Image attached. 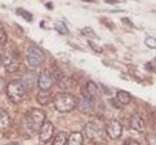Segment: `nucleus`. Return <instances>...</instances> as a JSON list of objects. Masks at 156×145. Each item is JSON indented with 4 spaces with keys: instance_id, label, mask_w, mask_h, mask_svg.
<instances>
[{
    "instance_id": "f257e3e1",
    "label": "nucleus",
    "mask_w": 156,
    "mask_h": 145,
    "mask_svg": "<svg viewBox=\"0 0 156 145\" xmlns=\"http://www.w3.org/2000/svg\"><path fill=\"white\" fill-rule=\"evenodd\" d=\"M54 108L58 112H70L76 108L77 99L69 93H58L53 99Z\"/></svg>"
},
{
    "instance_id": "f03ea898",
    "label": "nucleus",
    "mask_w": 156,
    "mask_h": 145,
    "mask_svg": "<svg viewBox=\"0 0 156 145\" xmlns=\"http://www.w3.org/2000/svg\"><path fill=\"white\" fill-rule=\"evenodd\" d=\"M26 93H27V87H26V82L25 81L14 80V81H10L8 83V86H7L8 96L16 104L21 103L22 100L25 99Z\"/></svg>"
},
{
    "instance_id": "7ed1b4c3",
    "label": "nucleus",
    "mask_w": 156,
    "mask_h": 145,
    "mask_svg": "<svg viewBox=\"0 0 156 145\" xmlns=\"http://www.w3.org/2000/svg\"><path fill=\"white\" fill-rule=\"evenodd\" d=\"M26 122L32 131H39L45 122V112L41 109H31L26 116Z\"/></svg>"
},
{
    "instance_id": "20e7f679",
    "label": "nucleus",
    "mask_w": 156,
    "mask_h": 145,
    "mask_svg": "<svg viewBox=\"0 0 156 145\" xmlns=\"http://www.w3.org/2000/svg\"><path fill=\"white\" fill-rule=\"evenodd\" d=\"M3 64H4V68L9 73L17 72L20 68V59L17 57V54L14 52H5L3 58Z\"/></svg>"
},
{
    "instance_id": "39448f33",
    "label": "nucleus",
    "mask_w": 156,
    "mask_h": 145,
    "mask_svg": "<svg viewBox=\"0 0 156 145\" xmlns=\"http://www.w3.org/2000/svg\"><path fill=\"white\" fill-rule=\"evenodd\" d=\"M44 62V53L40 48L32 46L27 53V63L32 68H36Z\"/></svg>"
},
{
    "instance_id": "423d86ee",
    "label": "nucleus",
    "mask_w": 156,
    "mask_h": 145,
    "mask_svg": "<svg viewBox=\"0 0 156 145\" xmlns=\"http://www.w3.org/2000/svg\"><path fill=\"white\" fill-rule=\"evenodd\" d=\"M53 132H54V127L51 122L45 121L44 123L41 125L40 130H39V139H40V141L43 143H47L52 139L53 136Z\"/></svg>"
},
{
    "instance_id": "0eeeda50",
    "label": "nucleus",
    "mask_w": 156,
    "mask_h": 145,
    "mask_svg": "<svg viewBox=\"0 0 156 145\" xmlns=\"http://www.w3.org/2000/svg\"><path fill=\"white\" fill-rule=\"evenodd\" d=\"M53 85V76L51 75V72L44 71L41 72L37 77V86L40 87V90H49Z\"/></svg>"
},
{
    "instance_id": "6e6552de",
    "label": "nucleus",
    "mask_w": 156,
    "mask_h": 145,
    "mask_svg": "<svg viewBox=\"0 0 156 145\" xmlns=\"http://www.w3.org/2000/svg\"><path fill=\"white\" fill-rule=\"evenodd\" d=\"M106 131H107V135H108L111 139H118V137H120V135H121L122 127H121V125H120L116 120H111V121L108 122Z\"/></svg>"
},
{
    "instance_id": "1a4fd4ad",
    "label": "nucleus",
    "mask_w": 156,
    "mask_h": 145,
    "mask_svg": "<svg viewBox=\"0 0 156 145\" xmlns=\"http://www.w3.org/2000/svg\"><path fill=\"white\" fill-rule=\"evenodd\" d=\"M85 133L90 140H94V141H97L102 137V131L96 123H88L85 126Z\"/></svg>"
},
{
    "instance_id": "9d476101",
    "label": "nucleus",
    "mask_w": 156,
    "mask_h": 145,
    "mask_svg": "<svg viewBox=\"0 0 156 145\" xmlns=\"http://www.w3.org/2000/svg\"><path fill=\"white\" fill-rule=\"evenodd\" d=\"M97 94H98V86H97V83L93 82V81L87 82L85 87L83 89V95L92 100V99H94V98L97 96Z\"/></svg>"
},
{
    "instance_id": "9b49d317",
    "label": "nucleus",
    "mask_w": 156,
    "mask_h": 145,
    "mask_svg": "<svg viewBox=\"0 0 156 145\" xmlns=\"http://www.w3.org/2000/svg\"><path fill=\"white\" fill-rule=\"evenodd\" d=\"M10 129V117L5 109H0V132L5 133Z\"/></svg>"
},
{
    "instance_id": "f8f14e48",
    "label": "nucleus",
    "mask_w": 156,
    "mask_h": 145,
    "mask_svg": "<svg viewBox=\"0 0 156 145\" xmlns=\"http://www.w3.org/2000/svg\"><path fill=\"white\" fill-rule=\"evenodd\" d=\"M76 108L79 109L80 112H83V113H89V112H92V110H93V102L90 99L83 96L80 100H77Z\"/></svg>"
},
{
    "instance_id": "ddd939ff",
    "label": "nucleus",
    "mask_w": 156,
    "mask_h": 145,
    "mask_svg": "<svg viewBox=\"0 0 156 145\" xmlns=\"http://www.w3.org/2000/svg\"><path fill=\"white\" fill-rule=\"evenodd\" d=\"M129 125L133 130L136 131H143L144 130V121L142 120V117L139 114H133L130 117V122Z\"/></svg>"
},
{
    "instance_id": "4468645a",
    "label": "nucleus",
    "mask_w": 156,
    "mask_h": 145,
    "mask_svg": "<svg viewBox=\"0 0 156 145\" xmlns=\"http://www.w3.org/2000/svg\"><path fill=\"white\" fill-rule=\"evenodd\" d=\"M36 100H37L39 104L47 105V104H49L52 102V95H51V93H49L48 90H40L37 93V95H36Z\"/></svg>"
},
{
    "instance_id": "2eb2a0df",
    "label": "nucleus",
    "mask_w": 156,
    "mask_h": 145,
    "mask_svg": "<svg viewBox=\"0 0 156 145\" xmlns=\"http://www.w3.org/2000/svg\"><path fill=\"white\" fill-rule=\"evenodd\" d=\"M66 145H83V135L80 132H72L70 136H67Z\"/></svg>"
},
{
    "instance_id": "dca6fc26",
    "label": "nucleus",
    "mask_w": 156,
    "mask_h": 145,
    "mask_svg": "<svg viewBox=\"0 0 156 145\" xmlns=\"http://www.w3.org/2000/svg\"><path fill=\"white\" fill-rule=\"evenodd\" d=\"M116 98H118L119 103H120V104H122V105L129 104V103H130V100H132L130 94L128 93V91H124V90L118 91V94H116Z\"/></svg>"
},
{
    "instance_id": "f3484780",
    "label": "nucleus",
    "mask_w": 156,
    "mask_h": 145,
    "mask_svg": "<svg viewBox=\"0 0 156 145\" xmlns=\"http://www.w3.org/2000/svg\"><path fill=\"white\" fill-rule=\"evenodd\" d=\"M67 141V133L66 132H59L58 135H55L52 140V145H66Z\"/></svg>"
},
{
    "instance_id": "a211bd4d",
    "label": "nucleus",
    "mask_w": 156,
    "mask_h": 145,
    "mask_svg": "<svg viewBox=\"0 0 156 145\" xmlns=\"http://www.w3.org/2000/svg\"><path fill=\"white\" fill-rule=\"evenodd\" d=\"M57 82H58V86L61 89H65V90H67V89H70L72 86V80L70 79V77H67V76L59 77V79L57 80Z\"/></svg>"
},
{
    "instance_id": "6ab92c4d",
    "label": "nucleus",
    "mask_w": 156,
    "mask_h": 145,
    "mask_svg": "<svg viewBox=\"0 0 156 145\" xmlns=\"http://www.w3.org/2000/svg\"><path fill=\"white\" fill-rule=\"evenodd\" d=\"M54 30L57 32H59L61 35H67L69 33L67 26L65 25V22H61V21H58V22H55L54 23Z\"/></svg>"
},
{
    "instance_id": "aec40b11",
    "label": "nucleus",
    "mask_w": 156,
    "mask_h": 145,
    "mask_svg": "<svg viewBox=\"0 0 156 145\" xmlns=\"http://www.w3.org/2000/svg\"><path fill=\"white\" fill-rule=\"evenodd\" d=\"M17 13H18L21 17H23V18H25L27 22H31V21H32V14H31L30 12H27V10L22 9V8H18V9H17Z\"/></svg>"
},
{
    "instance_id": "412c9836",
    "label": "nucleus",
    "mask_w": 156,
    "mask_h": 145,
    "mask_svg": "<svg viewBox=\"0 0 156 145\" xmlns=\"http://www.w3.org/2000/svg\"><path fill=\"white\" fill-rule=\"evenodd\" d=\"M7 42V32H5L3 25H0V45H4Z\"/></svg>"
},
{
    "instance_id": "4be33fe9",
    "label": "nucleus",
    "mask_w": 156,
    "mask_h": 145,
    "mask_svg": "<svg viewBox=\"0 0 156 145\" xmlns=\"http://www.w3.org/2000/svg\"><path fill=\"white\" fill-rule=\"evenodd\" d=\"M81 33L84 36H88V37H96V33L93 32V30L90 29V27H85V29H83Z\"/></svg>"
},
{
    "instance_id": "5701e85b",
    "label": "nucleus",
    "mask_w": 156,
    "mask_h": 145,
    "mask_svg": "<svg viewBox=\"0 0 156 145\" xmlns=\"http://www.w3.org/2000/svg\"><path fill=\"white\" fill-rule=\"evenodd\" d=\"M146 45L151 49H155L156 48V40L155 37H146Z\"/></svg>"
},
{
    "instance_id": "b1692460",
    "label": "nucleus",
    "mask_w": 156,
    "mask_h": 145,
    "mask_svg": "<svg viewBox=\"0 0 156 145\" xmlns=\"http://www.w3.org/2000/svg\"><path fill=\"white\" fill-rule=\"evenodd\" d=\"M124 144L125 145H139V143L137 140H134V139H128V140H125Z\"/></svg>"
},
{
    "instance_id": "393cba45",
    "label": "nucleus",
    "mask_w": 156,
    "mask_h": 145,
    "mask_svg": "<svg viewBox=\"0 0 156 145\" xmlns=\"http://www.w3.org/2000/svg\"><path fill=\"white\" fill-rule=\"evenodd\" d=\"M89 45L92 46V49H93V50H97L98 53H102V48H101V46H98L97 44H94V42H89Z\"/></svg>"
},
{
    "instance_id": "a878e982",
    "label": "nucleus",
    "mask_w": 156,
    "mask_h": 145,
    "mask_svg": "<svg viewBox=\"0 0 156 145\" xmlns=\"http://www.w3.org/2000/svg\"><path fill=\"white\" fill-rule=\"evenodd\" d=\"M4 54H5V52L3 50V48H0V64L3 63V58H4Z\"/></svg>"
},
{
    "instance_id": "bb28decb",
    "label": "nucleus",
    "mask_w": 156,
    "mask_h": 145,
    "mask_svg": "<svg viewBox=\"0 0 156 145\" xmlns=\"http://www.w3.org/2000/svg\"><path fill=\"white\" fill-rule=\"evenodd\" d=\"M105 2L107 3V4H118L119 3L118 0H105Z\"/></svg>"
},
{
    "instance_id": "cd10ccee",
    "label": "nucleus",
    "mask_w": 156,
    "mask_h": 145,
    "mask_svg": "<svg viewBox=\"0 0 156 145\" xmlns=\"http://www.w3.org/2000/svg\"><path fill=\"white\" fill-rule=\"evenodd\" d=\"M148 140H150V141H151V145H155V136H154V135H152L151 137H150V139H148Z\"/></svg>"
},
{
    "instance_id": "c85d7f7f",
    "label": "nucleus",
    "mask_w": 156,
    "mask_h": 145,
    "mask_svg": "<svg viewBox=\"0 0 156 145\" xmlns=\"http://www.w3.org/2000/svg\"><path fill=\"white\" fill-rule=\"evenodd\" d=\"M8 145H20V144H17V143H12V144H8Z\"/></svg>"
},
{
    "instance_id": "c756f323",
    "label": "nucleus",
    "mask_w": 156,
    "mask_h": 145,
    "mask_svg": "<svg viewBox=\"0 0 156 145\" xmlns=\"http://www.w3.org/2000/svg\"><path fill=\"white\" fill-rule=\"evenodd\" d=\"M85 2H88V3H93V0H85Z\"/></svg>"
}]
</instances>
